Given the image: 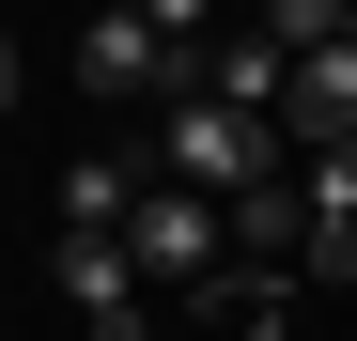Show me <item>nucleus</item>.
Instances as JSON below:
<instances>
[{"label": "nucleus", "mask_w": 357, "mask_h": 341, "mask_svg": "<svg viewBox=\"0 0 357 341\" xmlns=\"http://www.w3.org/2000/svg\"><path fill=\"white\" fill-rule=\"evenodd\" d=\"M78 78H93V93H155V109H171V93H202V63H187V47H155V31H140V0L78 16Z\"/></svg>", "instance_id": "7ed1b4c3"}, {"label": "nucleus", "mask_w": 357, "mask_h": 341, "mask_svg": "<svg viewBox=\"0 0 357 341\" xmlns=\"http://www.w3.org/2000/svg\"><path fill=\"white\" fill-rule=\"evenodd\" d=\"M342 47H357V31H342Z\"/></svg>", "instance_id": "ddd939ff"}, {"label": "nucleus", "mask_w": 357, "mask_h": 341, "mask_svg": "<svg viewBox=\"0 0 357 341\" xmlns=\"http://www.w3.org/2000/svg\"><path fill=\"white\" fill-rule=\"evenodd\" d=\"M218 248H233V202H202V187H140V217H125V264H140V279L202 295Z\"/></svg>", "instance_id": "f03ea898"}, {"label": "nucleus", "mask_w": 357, "mask_h": 341, "mask_svg": "<svg viewBox=\"0 0 357 341\" xmlns=\"http://www.w3.org/2000/svg\"><path fill=\"white\" fill-rule=\"evenodd\" d=\"M357 31V0H264V47L280 63H311V47H342Z\"/></svg>", "instance_id": "6e6552de"}, {"label": "nucleus", "mask_w": 357, "mask_h": 341, "mask_svg": "<svg viewBox=\"0 0 357 341\" xmlns=\"http://www.w3.org/2000/svg\"><path fill=\"white\" fill-rule=\"evenodd\" d=\"M0 109H16V31H0Z\"/></svg>", "instance_id": "f8f14e48"}, {"label": "nucleus", "mask_w": 357, "mask_h": 341, "mask_svg": "<svg viewBox=\"0 0 357 341\" xmlns=\"http://www.w3.org/2000/svg\"><path fill=\"white\" fill-rule=\"evenodd\" d=\"M280 140H357V47H311L280 78Z\"/></svg>", "instance_id": "20e7f679"}, {"label": "nucleus", "mask_w": 357, "mask_h": 341, "mask_svg": "<svg viewBox=\"0 0 357 341\" xmlns=\"http://www.w3.org/2000/svg\"><path fill=\"white\" fill-rule=\"evenodd\" d=\"M280 78L295 63H280L264 31H218V63H202V93H233V109H280Z\"/></svg>", "instance_id": "423d86ee"}, {"label": "nucleus", "mask_w": 357, "mask_h": 341, "mask_svg": "<svg viewBox=\"0 0 357 341\" xmlns=\"http://www.w3.org/2000/svg\"><path fill=\"white\" fill-rule=\"evenodd\" d=\"M295 202H311V217H357V140H311V155H295Z\"/></svg>", "instance_id": "1a4fd4ad"}, {"label": "nucleus", "mask_w": 357, "mask_h": 341, "mask_svg": "<svg viewBox=\"0 0 357 341\" xmlns=\"http://www.w3.org/2000/svg\"><path fill=\"white\" fill-rule=\"evenodd\" d=\"M202 326H218V341H280V279H233V264H218V279H202Z\"/></svg>", "instance_id": "0eeeda50"}, {"label": "nucleus", "mask_w": 357, "mask_h": 341, "mask_svg": "<svg viewBox=\"0 0 357 341\" xmlns=\"http://www.w3.org/2000/svg\"><path fill=\"white\" fill-rule=\"evenodd\" d=\"M155 155H171V187H202V202H249V187H280V109L171 93V109H155Z\"/></svg>", "instance_id": "f257e3e1"}, {"label": "nucleus", "mask_w": 357, "mask_h": 341, "mask_svg": "<svg viewBox=\"0 0 357 341\" xmlns=\"http://www.w3.org/2000/svg\"><path fill=\"white\" fill-rule=\"evenodd\" d=\"M125 217H140V170L125 155H78L63 170V233H125Z\"/></svg>", "instance_id": "39448f33"}, {"label": "nucleus", "mask_w": 357, "mask_h": 341, "mask_svg": "<svg viewBox=\"0 0 357 341\" xmlns=\"http://www.w3.org/2000/svg\"><path fill=\"white\" fill-rule=\"evenodd\" d=\"M140 31H155V47H187V63H218V0H140Z\"/></svg>", "instance_id": "9d476101"}, {"label": "nucleus", "mask_w": 357, "mask_h": 341, "mask_svg": "<svg viewBox=\"0 0 357 341\" xmlns=\"http://www.w3.org/2000/svg\"><path fill=\"white\" fill-rule=\"evenodd\" d=\"M295 279H357V217H311L295 233Z\"/></svg>", "instance_id": "9b49d317"}]
</instances>
